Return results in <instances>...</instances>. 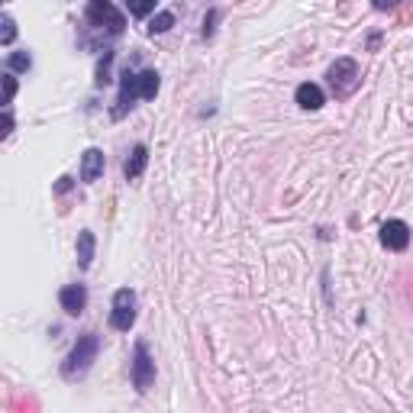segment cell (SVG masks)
<instances>
[{
    "instance_id": "obj_1",
    "label": "cell",
    "mask_w": 413,
    "mask_h": 413,
    "mask_svg": "<svg viewBox=\"0 0 413 413\" xmlns=\"http://www.w3.org/2000/svg\"><path fill=\"white\" fill-rule=\"evenodd\" d=\"M97 346H101V339L97 333H85V336L75 342V349L68 352V358L61 362V378L75 381V378H85L91 362L97 358Z\"/></svg>"
},
{
    "instance_id": "obj_2",
    "label": "cell",
    "mask_w": 413,
    "mask_h": 413,
    "mask_svg": "<svg viewBox=\"0 0 413 413\" xmlns=\"http://www.w3.org/2000/svg\"><path fill=\"white\" fill-rule=\"evenodd\" d=\"M329 85H333V91H336V97H346V94H352L355 87H358V65H355V59H336L333 65H329L326 71Z\"/></svg>"
},
{
    "instance_id": "obj_3",
    "label": "cell",
    "mask_w": 413,
    "mask_h": 413,
    "mask_svg": "<svg viewBox=\"0 0 413 413\" xmlns=\"http://www.w3.org/2000/svg\"><path fill=\"white\" fill-rule=\"evenodd\" d=\"M136 323V294L129 287H119L117 294H113V310H110V326L119 329V333H126L129 326Z\"/></svg>"
},
{
    "instance_id": "obj_4",
    "label": "cell",
    "mask_w": 413,
    "mask_h": 413,
    "mask_svg": "<svg viewBox=\"0 0 413 413\" xmlns=\"http://www.w3.org/2000/svg\"><path fill=\"white\" fill-rule=\"evenodd\" d=\"M87 20H91L94 26H107L113 36H119L123 33V26H126L123 13H119L110 0H91V3H87Z\"/></svg>"
},
{
    "instance_id": "obj_5",
    "label": "cell",
    "mask_w": 413,
    "mask_h": 413,
    "mask_svg": "<svg viewBox=\"0 0 413 413\" xmlns=\"http://www.w3.org/2000/svg\"><path fill=\"white\" fill-rule=\"evenodd\" d=\"M152 381H155V362L149 358V349L139 342L133 355V384L139 394H145V391L152 388Z\"/></svg>"
},
{
    "instance_id": "obj_6",
    "label": "cell",
    "mask_w": 413,
    "mask_h": 413,
    "mask_svg": "<svg viewBox=\"0 0 413 413\" xmlns=\"http://www.w3.org/2000/svg\"><path fill=\"white\" fill-rule=\"evenodd\" d=\"M381 242L388 245L391 252H404L407 245H410V226H407L404 219H388L381 226Z\"/></svg>"
},
{
    "instance_id": "obj_7",
    "label": "cell",
    "mask_w": 413,
    "mask_h": 413,
    "mask_svg": "<svg viewBox=\"0 0 413 413\" xmlns=\"http://www.w3.org/2000/svg\"><path fill=\"white\" fill-rule=\"evenodd\" d=\"M136 97H139V75L133 71H123V81H119V101L113 107V117H126V110H133Z\"/></svg>"
},
{
    "instance_id": "obj_8",
    "label": "cell",
    "mask_w": 413,
    "mask_h": 413,
    "mask_svg": "<svg viewBox=\"0 0 413 413\" xmlns=\"http://www.w3.org/2000/svg\"><path fill=\"white\" fill-rule=\"evenodd\" d=\"M59 304H61V310H65L68 317L85 313V307H87V287L85 284H68V287H61Z\"/></svg>"
},
{
    "instance_id": "obj_9",
    "label": "cell",
    "mask_w": 413,
    "mask_h": 413,
    "mask_svg": "<svg viewBox=\"0 0 413 413\" xmlns=\"http://www.w3.org/2000/svg\"><path fill=\"white\" fill-rule=\"evenodd\" d=\"M103 175V152L101 149H87L85 155H81V181H97V177Z\"/></svg>"
},
{
    "instance_id": "obj_10",
    "label": "cell",
    "mask_w": 413,
    "mask_h": 413,
    "mask_svg": "<svg viewBox=\"0 0 413 413\" xmlns=\"http://www.w3.org/2000/svg\"><path fill=\"white\" fill-rule=\"evenodd\" d=\"M294 101L300 103L304 110H320V107H323V91H320V85H313V81H304V85L297 87Z\"/></svg>"
},
{
    "instance_id": "obj_11",
    "label": "cell",
    "mask_w": 413,
    "mask_h": 413,
    "mask_svg": "<svg viewBox=\"0 0 413 413\" xmlns=\"http://www.w3.org/2000/svg\"><path fill=\"white\" fill-rule=\"evenodd\" d=\"M145 165H149V149H145V145H136L133 152H129L126 165H123V175H126V181H136V177L145 171Z\"/></svg>"
},
{
    "instance_id": "obj_12",
    "label": "cell",
    "mask_w": 413,
    "mask_h": 413,
    "mask_svg": "<svg viewBox=\"0 0 413 413\" xmlns=\"http://www.w3.org/2000/svg\"><path fill=\"white\" fill-rule=\"evenodd\" d=\"M91 261H94V233L91 229H81L78 233V265L91 268Z\"/></svg>"
},
{
    "instance_id": "obj_13",
    "label": "cell",
    "mask_w": 413,
    "mask_h": 413,
    "mask_svg": "<svg viewBox=\"0 0 413 413\" xmlns=\"http://www.w3.org/2000/svg\"><path fill=\"white\" fill-rule=\"evenodd\" d=\"M159 75H155V71H143V75H139V97H143V101H152L155 94H159Z\"/></svg>"
},
{
    "instance_id": "obj_14",
    "label": "cell",
    "mask_w": 413,
    "mask_h": 413,
    "mask_svg": "<svg viewBox=\"0 0 413 413\" xmlns=\"http://www.w3.org/2000/svg\"><path fill=\"white\" fill-rule=\"evenodd\" d=\"M7 68L10 71H29V68H33V55H29V52H10Z\"/></svg>"
},
{
    "instance_id": "obj_15",
    "label": "cell",
    "mask_w": 413,
    "mask_h": 413,
    "mask_svg": "<svg viewBox=\"0 0 413 413\" xmlns=\"http://www.w3.org/2000/svg\"><path fill=\"white\" fill-rule=\"evenodd\" d=\"M171 26H175V13H168V10H165V13H159V17H152V23H149V33H168Z\"/></svg>"
},
{
    "instance_id": "obj_16",
    "label": "cell",
    "mask_w": 413,
    "mask_h": 413,
    "mask_svg": "<svg viewBox=\"0 0 413 413\" xmlns=\"http://www.w3.org/2000/svg\"><path fill=\"white\" fill-rule=\"evenodd\" d=\"M126 7L133 17H149L155 10V0H126Z\"/></svg>"
},
{
    "instance_id": "obj_17",
    "label": "cell",
    "mask_w": 413,
    "mask_h": 413,
    "mask_svg": "<svg viewBox=\"0 0 413 413\" xmlns=\"http://www.w3.org/2000/svg\"><path fill=\"white\" fill-rule=\"evenodd\" d=\"M0 26H3V29H0V43L10 45L13 39H17V23H13L10 17H3V20H0Z\"/></svg>"
},
{
    "instance_id": "obj_18",
    "label": "cell",
    "mask_w": 413,
    "mask_h": 413,
    "mask_svg": "<svg viewBox=\"0 0 413 413\" xmlns=\"http://www.w3.org/2000/svg\"><path fill=\"white\" fill-rule=\"evenodd\" d=\"M13 94H17V78H13V75H3V103L13 101Z\"/></svg>"
},
{
    "instance_id": "obj_19",
    "label": "cell",
    "mask_w": 413,
    "mask_h": 413,
    "mask_svg": "<svg viewBox=\"0 0 413 413\" xmlns=\"http://www.w3.org/2000/svg\"><path fill=\"white\" fill-rule=\"evenodd\" d=\"M107 81H110V52H107V55H103V61H101V68H97V85H107Z\"/></svg>"
},
{
    "instance_id": "obj_20",
    "label": "cell",
    "mask_w": 413,
    "mask_h": 413,
    "mask_svg": "<svg viewBox=\"0 0 413 413\" xmlns=\"http://www.w3.org/2000/svg\"><path fill=\"white\" fill-rule=\"evenodd\" d=\"M55 191H59V194H68V191H71V177H59Z\"/></svg>"
},
{
    "instance_id": "obj_21",
    "label": "cell",
    "mask_w": 413,
    "mask_h": 413,
    "mask_svg": "<svg viewBox=\"0 0 413 413\" xmlns=\"http://www.w3.org/2000/svg\"><path fill=\"white\" fill-rule=\"evenodd\" d=\"M397 3H400V0H375V7L378 10H394Z\"/></svg>"
}]
</instances>
